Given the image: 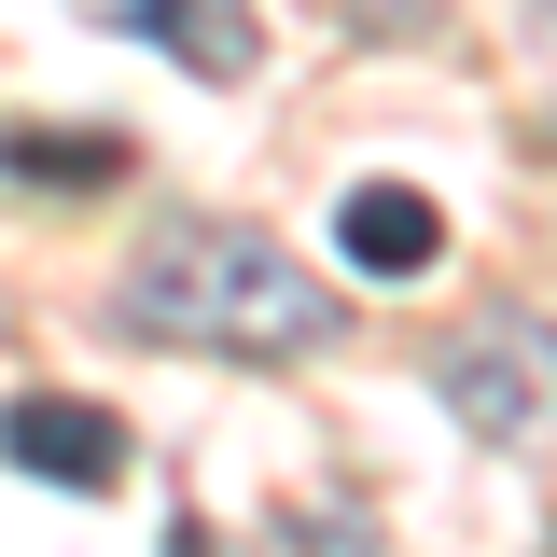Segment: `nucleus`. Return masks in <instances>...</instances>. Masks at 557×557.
Masks as SVG:
<instances>
[{
  "label": "nucleus",
  "mask_w": 557,
  "mask_h": 557,
  "mask_svg": "<svg viewBox=\"0 0 557 557\" xmlns=\"http://www.w3.org/2000/svg\"><path fill=\"white\" fill-rule=\"evenodd\" d=\"M126 335L209 362H307L335 348V278H307L265 223H153V251L126 265Z\"/></svg>",
  "instance_id": "nucleus-1"
},
{
  "label": "nucleus",
  "mask_w": 557,
  "mask_h": 557,
  "mask_svg": "<svg viewBox=\"0 0 557 557\" xmlns=\"http://www.w3.org/2000/svg\"><path fill=\"white\" fill-rule=\"evenodd\" d=\"M168 557H209V530H196V516H182V530H168Z\"/></svg>",
  "instance_id": "nucleus-7"
},
{
  "label": "nucleus",
  "mask_w": 557,
  "mask_h": 557,
  "mask_svg": "<svg viewBox=\"0 0 557 557\" xmlns=\"http://www.w3.org/2000/svg\"><path fill=\"white\" fill-rule=\"evenodd\" d=\"M0 460L14 474H57V487H112L126 474V418H98V405H0Z\"/></svg>",
  "instance_id": "nucleus-4"
},
{
  "label": "nucleus",
  "mask_w": 557,
  "mask_h": 557,
  "mask_svg": "<svg viewBox=\"0 0 557 557\" xmlns=\"http://www.w3.org/2000/svg\"><path fill=\"white\" fill-rule=\"evenodd\" d=\"M335 251L362 278H418L432 251H446V209L418 196V182H348V196H335Z\"/></svg>",
  "instance_id": "nucleus-5"
},
{
  "label": "nucleus",
  "mask_w": 557,
  "mask_h": 557,
  "mask_svg": "<svg viewBox=\"0 0 557 557\" xmlns=\"http://www.w3.org/2000/svg\"><path fill=\"white\" fill-rule=\"evenodd\" d=\"M446 405H460V432L516 446V432L544 418V335H530V321H474V335L446 348Z\"/></svg>",
  "instance_id": "nucleus-2"
},
{
  "label": "nucleus",
  "mask_w": 557,
  "mask_h": 557,
  "mask_svg": "<svg viewBox=\"0 0 557 557\" xmlns=\"http://www.w3.org/2000/svg\"><path fill=\"white\" fill-rule=\"evenodd\" d=\"M70 14L126 28V42H168L196 84H237L251 70V0H70Z\"/></svg>",
  "instance_id": "nucleus-3"
},
{
  "label": "nucleus",
  "mask_w": 557,
  "mask_h": 557,
  "mask_svg": "<svg viewBox=\"0 0 557 557\" xmlns=\"http://www.w3.org/2000/svg\"><path fill=\"white\" fill-rule=\"evenodd\" d=\"M0 182H28V196H112L126 139L112 126H0Z\"/></svg>",
  "instance_id": "nucleus-6"
}]
</instances>
